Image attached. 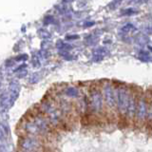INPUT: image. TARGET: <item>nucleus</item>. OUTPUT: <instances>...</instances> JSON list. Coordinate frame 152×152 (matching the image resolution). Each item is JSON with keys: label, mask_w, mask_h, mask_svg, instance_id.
<instances>
[{"label": "nucleus", "mask_w": 152, "mask_h": 152, "mask_svg": "<svg viewBox=\"0 0 152 152\" xmlns=\"http://www.w3.org/2000/svg\"><path fill=\"white\" fill-rule=\"evenodd\" d=\"M147 116H148V104H147V100L145 92L142 94V96L138 103L135 118H134V124L137 126H145V123L147 121Z\"/></svg>", "instance_id": "7ed1b4c3"}, {"label": "nucleus", "mask_w": 152, "mask_h": 152, "mask_svg": "<svg viewBox=\"0 0 152 152\" xmlns=\"http://www.w3.org/2000/svg\"><path fill=\"white\" fill-rule=\"evenodd\" d=\"M53 22V16L52 15H47L44 18V24H50Z\"/></svg>", "instance_id": "0eeeda50"}, {"label": "nucleus", "mask_w": 152, "mask_h": 152, "mask_svg": "<svg viewBox=\"0 0 152 152\" xmlns=\"http://www.w3.org/2000/svg\"><path fill=\"white\" fill-rule=\"evenodd\" d=\"M94 22H87V24H85V26H92Z\"/></svg>", "instance_id": "f8f14e48"}, {"label": "nucleus", "mask_w": 152, "mask_h": 152, "mask_svg": "<svg viewBox=\"0 0 152 152\" xmlns=\"http://www.w3.org/2000/svg\"><path fill=\"white\" fill-rule=\"evenodd\" d=\"M78 35H68L66 36V39H77Z\"/></svg>", "instance_id": "9b49d317"}, {"label": "nucleus", "mask_w": 152, "mask_h": 152, "mask_svg": "<svg viewBox=\"0 0 152 152\" xmlns=\"http://www.w3.org/2000/svg\"><path fill=\"white\" fill-rule=\"evenodd\" d=\"M24 152H30V151H24Z\"/></svg>", "instance_id": "ddd939ff"}, {"label": "nucleus", "mask_w": 152, "mask_h": 152, "mask_svg": "<svg viewBox=\"0 0 152 152\" xmlns=\"http://www.w3.org/2000/svg\"><path fill=\"white\" fill-rule=\"evenodd\" d=\"M20 145L24 151L33 152L39 147L40 144L39 141L33 137H23L20 141Z\"/></svg>", "instance_id": "20e7f679"}, {"label": "nucleus", "mask_w": 152, "mask_h": 152, "mask_svg": "<svg viewBox=\"0 0 152 152\" xmlns=\"http://www.w3.org/2000/svg\"><path fill=\"white\" fill-rule=\"evenodd\" d=\"M151 31H152V26H151Z\"/></svg>", "instance_id": "4468645a"}, {"label": "nucleus", "mask_w": 152, "mask_h": 152, "mask_svg": "<svg viewBox=\"0 0 152 152\" xmlns=\"http://www.w3.org/2000/svg\"><path fill=\"white\" fill-rule=\"evenodd\" d=\"M121 2V0H114V1H112L110 4H109V8H111V9H115L119 4H120Z\"/></svg>", "instance_id": "1a4fd4ad"}, {"label": "nucleus", "mask_w": 152, "mask_h": 152, "mask_svg": "<svg viewBox=\"0 0 152 152\" xmlns=\"http://www.w3.org/2000/svg\"><path fill=\"white\" fill-rule=\"evenodd\" d=\"M39 34L40 36H42L43 38H47V37H50V34L47 31H44V30H39Z\"/></svg>", "instance_id": "6e6552de"}, {"label": "nucleus", "mask_w": 152, "mask_h": 152, "mask_svg": "<svg viewBox=\"0 0 152 152\" xmlns=\"http://www.w3.org/2000/svg\"><path fill=\"white\" fill-rule=\"evenodd\" d=\"M102 94L106 107V118L109 113L114 115V113H118L117 104H116V89L110 81H104V84H101Z\"/></svg>", "instance_id": "f03ea898"}, {"label": "nucleus", "mask_w": 152, "mask_h": 152, "mask_svg": "<svg viewBox=\"0 0 152 152\" xmlns=\"http://www.w3.org/2000/svg\"><path fill=\"white\" fill-rule=\"evenodd\" d=\"M134 12V11H133V10H126V11H124V12H122V13L124 14V15H129V14H131V13H133Z\"/></svg>", "instance_id": "9d476101"}, {"label": "nucleus", "mask_w": 152, "mask_h": 152, "mask_svg": "<svg viewBox=\"0 0 152 152\" xmlns=\"http://www.w3.org/2000/svg\"><path fill=\"white\" fill-rule=\"evenodd\" d=\"M133 28V26L131 25V24H127V25H126L125 27H124L123 28H122V32L123 33H126V32H128L130 31V28Z\"/></svg>", "instance_id": "423d86ee"}, {"label": "nucleus", "mask_w": 152, "mask_h": 152, "mask_svg": "<svg viewBox=\"0 0 152 152\" xmlns=\"http://www.w3.org/2000/svg\"><path fill=\"white\" fill-rule=\"evenodd\" d=\"M112 84L116 89V104L119 116H126L129 104L130 86L117 81Z\"/></svg>", "instance_id": "f257e3e1"}, {"label": "nucleus", "mask_w": 152, "mask_h": 152, "mask_svg": "<svg viewBox=\"0 0 152 152\" xmlns=\"http://www.w3.org/2000/svg\"><path fill=\"white\" fill-rule=\"evenodd\" d=\"M66 92L69 96H76V95H77V89H76V88L70 87L68 88V90H66Z\"/></svg>", "instance_id": "39448f33"}]
</instances>
